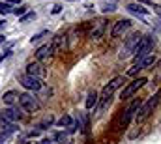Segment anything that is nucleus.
Here are the masks:
<instances>
[{"label": "nucleus", "mask_w": 161, "mask_h": 144, "mask_svg": "<svg viewBox=\"0 0 161 144\" xmlns=\"http://www.w3.org/2000/svg\"><path fill=\"white\" fill-rule=\"evenodd\" d=\"M124 82H125V79L120 75V77H114V79L109 82V84H105V86H103L101 94L97 96V99H99V107H97V110H99V112L107 107L109 103H111V97H113V94H114V92H116L120 86H124Z\"/></svg>", "instance_id": "f257e3e1"}, {"label": "nucleus", "mask_w": 161, "mask_h": 144, "mask_svg": "<svg viewBox=\"0 0 161 144\" xmlns=\"http://www.w3.org/2000/svg\"><path fill=\"white\" fill-rule=\"evenodd\" d=\"M159 97H161V94L159 92H156L154 96H150L148 99H146V103H142L141 107H139V110H137V122H144L152 112H154V108L158 107V103H159Z\"/></svg>", "instance_id": "f03ea898"}, {"label": "nucleus", "mask_w": 161, "mask_h": 144, "mask_svg": "<svg viewBox=\"0 0 161 144\" xmlns=\"http://www.w3.org/2000/svg\"><path fill=\"white\" fill-rule=\"evenodd\" d=\"M154 45H156V39H154L152 36H142V39L139 41V45H137L135 51H133V58H135V62H139V60H142L144 56H148V54L152 53Z\"/></svg>", "instance_id": "7ed1b4c3"}, {"label": "nucleus", "mask_w": 161, "mask_h": 144, "mask_svg": "<svg viewBox=\"0 0 161 144\" xmlns=\"http://www.w3.org/2000/svg\"><path fill=\"white\" fill-rule=\"evenodd\" d=\"M142 39V34H139V32H135V34H131V36L125 39V43H124V47L120 49V56L122 60H125L127 56H131L133 54V51H135V47L139 45V41Z\"/></svg>", "instance_id": "20e7f679"}, {"label": "nucleus", "mask_w": 161, "mask_h": 144, "mask_svg": "<svg viewBox=\"0 0 161 144\" xmlns=\"http://www.w3.org/2000/svg\"><path fill=\"white\" fill-rule=\"evenodd\" d=\"M19 107L23 110H28V112H36L40 108V101L38 97H34L32 94H19Z\"/></svg>", "instance_id": "39448f33"}, {"label": "nucleus", "mask_w": 161, "mask_h": 144, "mask_svg": "<svg viewBox=\"0 0 161 144\" xmlns=\"http://www.w3.org/2000/svg\"><path fill=\"white\" fill-rule=\"evenodd\" d=\"M148 82V79L146 77H139V79H135L133 82H129L125 88H124V92H122V99H129V97H133L144 84Z\"/></svg>", "instance_id": "423d86ee"}, {"label": "nucleus", "mask_w": 161, "mask_h": 144, "mask_svg": "<svg viewBox=\"0 0 161 144\" xmlns=\"http://www.w3.org/2000/svg\"><path fill=\"white\" fill-rule=\"evenodd\" d=\"M141 105H142V101L137 97V99H135V101H133L129 107L124 110V114H122V120H120V127H127V124H129V122H131V120L137 116V110H139V107H141Z\"/></svg>", "instance_id": "0eeeda50"}, {"label": "nucleus", "mask_w": 161, "mask_h": 144, "mask_svg": "<svg viewBox=\"0 0 161 144\" xmlns=\"http://www.w3.org/2000/svg\"><path fill=\"white\" fill-rule=\"evenodd\" d=\"M19 82H21L26 90H32V92H40L41 88H43V84H41L40 79L30 77V75H23V77H19Z\"/></svg>", "instance_id": "6e6552de"}, {"label": "nucleus", "mask_w": 161, "mask_h": 144, "mask_svg": "<svg viewBox=\"0 0 161 144\" xmlns=\"http://www.w3.org/2000/svg\"><path fill=\"white\" fill-rule=\"evenodd\" d=\"M26 75L36 77V79H43V77L47 75V69H45V66L40 64V62H30V64L26 66Z\"/></svg>", "instance_id": "1a4fd4ad"}, {"label": "nucleus", "mask_w": 161, "mask_h": 144, "mask_svg": "<svg viewBox=\"0 0 161 144\" xmlns=\"http://www.w3.org/2000/svg\"><path fill=\"white\" fill-rule=\"evenodd\" d=\"M2 118L8 120V122H11V124H15L17 120L23 118V112H21V108H17V107H8L2 110Z\"/></svg>", "instance_id": "9d476101"}, {"label": "nucleus", "mask_w": 161, "mask_h": 144, "mask_svg": "<svg viewBox=\"0 0 161 144\" xmlns=\"http://www.w3.org/2000/svg\"><path fill=\"white\" fill-rule=\"evenodd\" d=\"M131 26V19H120V21H116L114 25H113V30H111V36L113 37H118L122 36L127 28Z\"/></svg>", "instance_id": "9b49d317"}, {"label": "nucleus", "mask_w": 161, "mask_h": 144, "mask_svg": "<svg viewBox=\"0 0 161 144\" xmlns=\"http://www.w3.org/2000/svg\"><path fill=\"white\" fill-rule=\"evenodd\" d=\"M4 103L6 105H9V107H13V105H17L19 103V92H15V90H9V92H6L4 94Z\"/></svg>", "instance_id": "f8f14e48"}, {"label": "nucleus", "mask_w": 161, "mask_h": 144, "mask_svg": "<svg viewBox=\"0 0 161 144\" xmlns=\"http://www.w3.org/2000/svg\"><path fill=\"white\" fill-rule=\"evenodd\" d=\"M103 30H105V21H103V19H99V21H96V23H94V28H92V32H90V37L99 39L101 34H103Z\"/></svg>", "instance_id": "ddd939ff"}, {"label": "nucleus", "mask_w": 161, "mask_h": 144, "mask_svg": "<svg viewBox=\"0 0 161 144\" xmlns=\"http://www.w3.org/2000/svg\"><path fill=\"white\" fill-rule=\"evenodd\" d=\"M53 53H54V51H53V45H49V43H47V45H41L40 49L36 51V58H38V60H45V58H49Z\"/></svg>", "instance_id": "4468645a"}, {"label": "nucleus", "mask_w": 161, "mask_h": 144, "mask_svg": "<svg viewBox=\"0 0 161 144\" xmlns=\"http://www.w3.org/2000/svg\"><path fill=\"white\" fill-rule=\"evenodd\" d=\"M154 64H156V56L148 54V56H144L142 60H139L135 66H137V69L141 71V69H146V68H150V66H154Z\"/></svg>", "instance_id": "2eb2a0df"}, {"label": "nucleus", "mask_w": 161, "mask_h": 144, "mask_svg": "<svg viewBox=\"0 0 161 144\" xmlns=\"http://www.w3.org/2000/svg\"><path fill=\"white\" fill-rule=\"evenodd\" d=\"M125 9H127V11H131V13H135V15H148V9H146V8H142L141 4H127V6H125Z\"/></svg>", "instance_id": "dca6fc26"}, {"label": "nucleus", "mask_w": 161, "mask_h": 144, "mask_svg": "<svg viewBox=\"0 0 161 144\" xmlns=\"http://www.w3.org/2000/svg\"><path fill=\"white\" fill-rule=\"evenodd\" d=\"M96 103H97V94H96V92H90L88 97H86V103H84V105H86V108H92Z\"/></svg>", "instance_id": "f3484780"}, {"label": "nucleus", "mask_w": 161, "mask_h": 144, "mask_svg": "<svg viewBox=\"0 0 161 144\" xmlns=\"http://www.w3.org/2000/svg\"><path fill=\"white\" fill-rule=\"evenodd\" d=\"M53 122H54V118H53V116H49V118H45V120H43L41 124H38L36 127H38L40 131H45V129H49V127L53 125Z\"/></svg>", "instance_id": "a211bd4d"}, {"label": "nucleus", "mask_w": 161, "mask_h": 144, "mask_svg": "<svg viewBox=\"0 0 161 144\" xmlns=\"http://www.w3.org/2000/svg\"><path fill=\"white\" fill-rule=\"evenodd\" d=\"M11 13H15L17 17H23V15L26 13V6H25V4H19V6H15V8L11 9Z\"/></svg>", "instance_id": "6ab92c4d"}, {"label": "nucleus", "mask_w": 161, "mask_h": 144, "mask_svg": "<svg viewBox=\"0 0 161 144\" xmlns=\"http://www.w3.org/2000/svg\"><path fill=\"white\" fill-rule=\"evenodd\" d=\"M36 19V13L34 11H26L23 17H19V23H30V21H34Z\"/></svg>", "instance_id": "aec40b11"}, {"label": "nucleus", "mask_w": 161, "mask_h": 144, "mask_svg": "<svg viewBox=\"0 0 161 144\" xmlns=\"http://www.w3.org/2000/svg\"><path fill=\"white\" fill-rule=\"evenodd\" d=\"M69 124H71V116H69V114H64V116L58 120V127H68Z\"/></svg>", "instance_id": "412c9836"}, {"label": "nucleus", "mask_w": 161, "mask_h": 144, "mask_svg": "<svg viewBox=\"0 0 161 144\" xmlns=\"http://www.w3.org/2000/svg\"><path fill=\"white\" fill-rule=\"evenodd\" d=\"M101 9H103V13H113V11L116 9V4H114V2H105Z\"/></svg>", "instance_id": "4be33fe9"}, {"label": "nucleus", "mask_w": 161, "mask_h": 144, "mask_svg": "<svg viewBox=\"0 0 161 144\" xmlns=\"http://www.w3.org/2000/svg\"><path fill=\"white\" fill-rule=\"evenodd\" d=\"M47 36H49V32H47V30H43V32H40V34H36V36H32V37H30V43L34 45V43L41 41L43 37H47Z\"/></svg>", "instance_id": "5701e85b"}, {"label": "nucleus", "mask_w": 161, "mask_h": 144, "mask_svg": "<svg viewBox=\"0 0 161 144\" xmlns=\"http://www.w3.org/2000/svg\"><path fill=\"white\" fill-rule=\"evenodd\" d=\"M54 141L60 142V144H66L68 142V137H66V133H60L58 131V133H54Z\"/></svg>", "instance_id": "b1692460"}, {"label": "nucleus", "mask_w": 161, "mask_h": 144, "mask_svg": "<svg viewBox=\"0 0 161 144\" xmlns=\"http://www.w3.org/2000/svg\"><path fill=\"white\" fill-rule=\"evenodd\" d=\"M11 9H13V8H11V4H8V2H0V13H4V15H6V13H9Z\"/></svg>", "instance_id": "393cba45"}, {"label": "nucleus", "mask_w": 161, "mask_h": 144, "mask_svg": "<svg viewBox=\"0 0 161 144\" xmlns=\"http://www.w3.org/2000/svg\"><path fill=\"white\" fill-rule=\"evenodd\" d=\"M8 137H9V135H8L6 131H0V144L6 142V141H8Z\"/></svg>", "instance_id": "a878e982"}, {"label": "nucleus", "mask_w": 161, "mask_h": 144, "mask_svg": "<svg viewBox=\"0 0 161 144\" xmlns=\"http://www.w3.org/2000/svg\"><path fill=\"white\" fill-rule=\"evenodd\" d=\"M40 133H41V131L38 129V127H36V129H30V131H28V137H38Z\"/></svg>", "instance_id": "bb28decb"}, {"label": "nucleus", "mask_w": 161, "mask_h": 144, "mask_svg": "<svg viewBox=\"0 0 161 144\" xmlns=\"http://www.w3.org/2000/svg\"><path fill=\"white\" fill-rule=\"evenodd\" d=\"M154 30H156L158 34H161V19H159V21H156V23H154Z\"/></svg>", "instance_id": "cd10ccee"}, {"label": "nucleus", "mask_w": 161, "mask_h": 144, "mask_svg": "<svg viewBox=\"0 0 161 144\" xmlns=\"http://www.w3.org/2000/svg\"><path fill=\"white\" fill-rule=\"evenodd\" d=\"M60 11H62V6H60V4H56V6L53 8V13L56 15V13H60Z\"/></svg>", "instance_id": "c85d7f7f"}, {"label": "nucleus", "mask_w": 161, "mask_h": 144, "mask_svg": "<svg viewBox=\"0 0 161 144\" xmlns=\"http://www.w3.org/2000/svg\"><path fill=\"white\" fill-rule=\"evenodd\" d=\"M154 11H156V13L161 17V6H159V4H154Z\"/></svg>", "instance_id": "c756f323"}, {"label": "nucleus", "mask_w": 161, "mask_h": 144, "mask_svg": "<svg viewBox=\"0 0 161 144\" xmlns=\"http://www.w3.org/2000/svg\"><path fill=\"white\" fill-rule=\"evenodd\" d=\"M6 2H8V4H11V6H13V4H15V6H19V4H21V0H6Z\"/></svg>", "instance_id": "7c9ffc66"}, {"label": "nucleus", "mask_w": 161, "mask_h": 144, "mask_svg": "<svg viewBox=\"0 0 161 144\" xmlns=\"http://www.w3.org/2000/svg\"><path fill=\"white\" fill-rule=\"evenodd\" d=\"M38 144H53V141H49V139H43V141H40Z\"/></svg>", "instance_id": "2f4dec72"}, {"label": "nucleus", "mask_w": 161, "mask_h": 144, "mask_svg": "<svg viewBox=\"0 0 161 144\" xmlns=\"http://www.w3.org/2000/svg\"><path fill=\"white\" fill-rule=\"evenodd\" d=\"M152 0H137V4H150Z\"/></svg>", "instance_id": "473e14b6"}, {"label": "nucleus", "mask_w": 161, "mask_h": 144, "mask_svg": "<svg viewBox=\"0 0 161 144\" xmlns=\"http://www.w3.org/2000/svg\"><path fill=\"white\" fill-rule=\"evenodd\" d=\"M4 41H6V36H4V34H0V45H2Z\"/></svg>", "instance_id": "72a5a7b5"}, {"label": "nucleus", "mask_w": 161, "mask_h": 144, "mask_svg": "<svg viewBox=\"0 0 161 144\" xmlns=\"http://www.w3.org/2000/svg\"><path fill=\"white\" fill-rule=\"evenodd\" d=\"M4 26H6V21H0V30H2Z\"/></svg>", "instance_id": "f704fd0d"}, {"label": "nucleus", "mask_w": 161, "mask_h": 144, "mask_svg": "<svg viewBox=\"0 0 161 144\" xmlns=\"http://www.w3.org/2000/svg\"><path fill=\"white\" fill-rule=\"evenodd\" d=\"M113 2H114V0H113Z\"/></svg>", "instance_id": "c9c22d12"}]
</instances>
